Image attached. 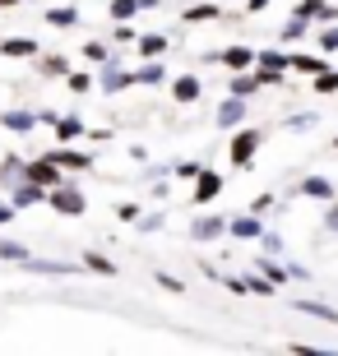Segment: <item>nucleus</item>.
Here are the masks:
<instances>
[{"mask_svg": "<svg viewBox=\"0 0 338 356\" xmlns=\"http://www.w3.org/2000/svg\"><path fill=\"white\" fill-rule=\"evenodd\" d=\"M162 47H167V38H144V42H139V51H144V56H158Z\"/></svg>", "mask_w": 338, "mask_h": 356, "instance_id": "6ab92c4d", "label": "nucleus"}, {"mask_svg": "<svg viewBox=\"0 0 338 356\" xmlns=\"http://www.w3.org/2000/svg\"><path fill=\"white\" fill-rule=\"evenodd\" d=\"M10 5H19V0H0V10H10Z\"/></svg>", "mask_w": 338, "mask_h": 356, "instance_id": "473e14b6", "label": "nucleus"}, {"mask_svg": "<svg viewBox=\"0 0 338 356\" xmlns=\"http://www.w3.org/2000/svg\"><path fill=\"white\" fill-rule=\"evenodd\" d=\"M0 51H5V56H33V51H38V42H28V38H14V42H5Z\"/></svg>", "mask_w": 338, "mask_h": 356, "instance_id": "9b49d317", "label": "nucleus"}, {"mask_svg": "<svg viewBox=\"0 0 338 356\" xmlns=\"http://www.w3.org/2000/svg\"><path fill=\"white\" fill-rule=\"evenodd\" d=\"M301 28H306L301 19H287V28H283V42H297V38H301Z\"/></svg>", "mask_w": 338, "mask_h": 356, "instance_id": "412c9836", "label": "nucleus"}, {"mask_svg": "<svg viewBox=\"0 0 338 356\" xmlns=\"http://www.w3.org/2000/svg\"><path fill=\"white\" fill-rule=\"evenodd\" d=\"M0 259H24V245H14V241H0Z\"/></svg>", "mask_w": 338, "mask_h": 356, "instance_id": "aec40b11", "label": "nucleus"}, {"mask_svg": "<svg viewBox=\"0 0 338 356\" xmlns=\"http://www.w3.org/2000/svg\"><path fill=\"white\" fill-rule=\"evenodd\" d=\"M135 79H139V83H158V79H162V70H158V65H148V70H139Z\"/></svg>", "mask_w": 338, "mask_h": 356, "instance_id": "b1692460", "label": "nucleus"}, {"mask_svg": "<svg viewBox=\"0 0 338 356\" xmlns=\"http://www.w3.org/2000/svg\"><path fill=\"white\" fill-rule=\"evenodd\" d=\"M315 92H338V74H315Z\"/></svg>", "mask_w": 338, "mask_h": 356, "instance_id": "2eb2a0df", "label": "nucleus"}, {"mask_svg": "<svg viewBox=\"0 0 338 356\" xmlns=\"http://www.w3.org/2000/svg\"><path fill=\"white\" fill-rule=\"evenodd\" d=\"M52 158L61 162V167H75V172H84V167H89V158H84V153H70V148H56Z\"/></svg>", "mask_w": 338, "mask_h": 356, "instance_id": "6e6552de", "label": "nucleus"}, {"mask_svg": "<svg viewBox=\"0 0 338 356\" xmlns=\"http://www.w3.org/2000/svg\"><path fill=\"white\" fill-rule=\"evenodd\" d=\"M255 148H260V130H241V134L232 139V162H236V167H246Z\"/></svg>", "mask_w": 338, "mask_h": 356, "instance_id": "f257e3e1", "label": "nucleus"}, {"mask_svg": "<svg viewBox=\"0 0 338 356\" xmlns=\"http://www.w3.org/2000/svg\"><path fill=\"white\" fill-rule=\"evenodd\" d=\"M250 291H255V296H273V287L264 282V277H250Z\"/></svg>", "mask_w": 338, "mask_h": 356, "instance_id": "bb28decb", "label": "nucleus"}, {"mask_svg": "<svg viewBox=\"0 0 338 356\" xmlns=\"http://www.w3.org/2000/svg\"><path fill=\"white\" fill-rule=\"evenodd\" d=\"M79 130H84V125H79L75 116H70V120H61V125H56V134H61V139H75Z\"/></svg>", "mask_w": 338, "mask_h": 356, "instance_id": "f3484780", "label": "nucleus"}, {"mask_svg": "<svg viewBox=\"0 0 338 356\" xmlns=\"http://www.w3.org/2000/svg\"><path fill=\"white\" fill-rule=\"evenodd\" d=\"M213 232H222V222H199L195 227V236H213Z\"/></svg>", "mask_w": 338, "mask_h": 356, "instance_id": "c85d7f7f", "label": "nucleus"}, {"mask_svg": "<svg viewBox=\"0 0 338 356\" xmlns=\"http://www.w3.org/2000/svg\"><path fill=\"white\" fill-rule=\"evenodd\" d=\"M236 236H260V222H250V218H241V222H236Z\"/></svg>", "mask_w": 338, "mask_h": 356, "instance_id": "4be33fe9", "label": "nucleus"}, {"mask_svg": "<svg viewBox=\"0 0 338 356\" xmlns=\"http://www.w3.org/2000/svg\"><path fill=\"white\" fill-rule=\"evenodd\" d=\"M218 5H195V10H185V19H190V24H204V19H218Z\"/></svg>", "mask_w": 338, "mask_h": 356, "instance_id": "4468645a", "label": "nucleus"}, {"mask_svg": "<svg viewBox=\"0 0 338 356\" xmlns=\"http://www.w3.org/2000/svg\"><path fill=\"white\" fill-rule=\"evenodd\" d=\"M171 92H176V102H195V97H199V83L190 79V74H185V79L171 83Z\"/></svg>", "mask_w": 338, "mask_h": 356, "instance_id": "423d86ee", "label": "nucleus"}, {"mask_svg": "<svg viewBox=\"0 0 338 356\" xmlns=\"http://www.w3.org/2000/svg\"><path fill=\"white\" fill-rule=\"evenodd\" d=\"M52 204H56L61 213H75V218L84 213V195H79V190H70V185H61V190H56V195H52Z\"/></svg>", "mask_w": 338, "mask_h": 356, "instance_id": "7ed1b4c3", "label": "nucleus"}, {"mask_svg": "<svg viewBox=\"0 0 338 356\" xmlns=\"http://www.w3.org/2000/svg\"><path fill=\"white\" fill-rule=\"evenodd\" d=\"M329 227H334V232H338V209H334V213H329Z\"/></svg>", "mask_w": 338, "mask_h": 356, "instance_id": "2f4dec72", "label": "nucleus"}, {"mask_svg": "<svg viewBox=\"0 0 338 356\" xmlns=\"http://www.w3.org/2000/svg\"><path fill=\"white\" fill-rule=\"evenodd\" d=\"M218 60H222V65H232V70H241V65H250V60H255V56H250L246 47H232V51H222Z\"/></svg>", "mask_w": 338, "mask_h": 356, "instance_id": "1a4fd4ad", "label": "nucleus"}, {"mask_svg": "<svg viewBox=\"0 0 338 356\" xmlns=\"http://www.w3.org/2000/svg\"><path fill=\"white\" fill-rule=\"evenodd\" d=\"M292 70H301V74H311V79H315V74H325V60H315V56H292Z\"/></svg>", "mask_w": 338, "mask_h": 356, "instance_id": "39448f33", "label": "nucleus"}, {"mask_svg": "<svg viewBox=\"0 0 338 356\" xmlns=\"http://www.w3.org/2000/svg\"><path fill=\"white\" fill-rule=\"evenodd\" d=\"M47 24H56V28H75V24H79L75 5H70V10H52V14H47Z\"/></svg>", "mask_w": 338, "mask_h": 356, "instance_id": "ddd939ff", "label": "nucleus"}, {"mask_svg": "<svg viewBox=\"0 0 338 356\" xmlns=\"http://www.w3.org/2000/svg\"><path fill=\"white\" fill-rule=\"evenodd\" d=\"M89 268H98V273H116V264H112V259H102V254H89Z\"/></svg>", "mask_w": 338, "mask_h": 356, "instance_id": "a211bd4d", "label": "nucleus"}, {"mask_svg": "<svg viewBox=\"0 0 338 356\" xmlns=\"http://www.w3.org/2000/svg\"><path fill=\"white\" fill-rule=\"evenodd\" d=\"M218 190H222V176H218V172H199V190H195L199 204H208V199L218 195Z\"/></svg>", "mask_w": 338, "mask_h": 356, "instance_id": "20e7f679", "label": "nucleus"}, {"mask_svg": "<svg viewBox=\"0 0 338 356\" xmlns=\"http://www.w3.org/2000/svg\"><path fill=\"white\" fill-rule=\"evenodd\" d=\"M246 10H250V14H260V10H269V0H246Z\"/></svg>", "mask_w": 338, "mask_h": 356, "instance_id": "c756f323", "label": "nucleus"}, {"mask_svg": "<svg viewBox=\"0 0 338 356\" xmlns=\"http://www.w3.org/2000/svg\"><path fill=\"white\" fill-rule=\"evenodd\" d=\"M297 310H306V315H315V319H329V324H338V310H329V305H320V301H297Z\"/></svg>", "mask_w": 338, "mask_h": 356, "instance_id": "0eeeda50", "label": "nucleus"}, {"mask_svg": "<svg viewBox=\"0 0 338 356\" xmlns=\"http://www.w3.org/2000/svg\"><path fill=\"white\" fill-rule=\"evenodd\" d=\"M158 282H162V287H167V291H185V287H181V282H176V277H171V273H158Z\"/></svg>", "mask_w": 338, "mask_h": 356, "instance_id": "cd10ccee", "label": "nucleus"}, {"mask_svg": "<svg viewBox=\"0 0 338 356\" xmlns=\"http://www.w3.org/2000/svg\"><path fill=\"white\" fill-rule=\"evenodd\" d=\"M10 218H14V213H10V204H0V227L10 222Z\"/></svg>", "mask_w": 338, "mask_h": 356, "instance_id": "7c9ffc66", "label": "nucleus"}, {"mask_svg": "<svg viewBox=\"0 0 338 356\" xmlns=\"http://www.w3.org/2000/svg\"><path fill=\"white\" fill-rule=\"evenodd\" d=\"M232 88H236V97H246V92H255V88H260V74H255V79H250V74H241V79H236Z\"/></svg>", "mask_w": 338, "mask_h": 356, "instance_id": "dca6fc26", "label": "nucleus"}, {"mask_svg": "<svg viewBox=\"0 0 338 356\" xmlns=\"http://www.w3.org/2000/svg\"><path fill=\"white\" fill-rule=\"evenodd\" d=\"M28 181H38V185H61V162H56V158L33 162V167H28Z\"/></svg>", "mask_w": 338, "mask_h": 356, "instance_id": "f03ea898", "label": "nucleus"}, {"mask_svg": "<svg viewBox=\"0 0 338 356\" xmlns=\"http://www.w3.org/2000/svg\"><path fill=\"white\" fill-rule=\"evenodd\" d=\"M301 190H306V195H315V199H334V185L320 181V176H311V181L301 185Z\"/></svg>", "mask_w": 338, "mask_h": 356, "instance_id": "f8f14e48", "label": "nucleus"}, {"mask_svg": "<svg viewBox=\"0 0 338 356\" xmlns=\"http://www.w3.org/2000/svg\"><path fill=\"white\" fill-rule=\"evenodd\" d=\"M320 47H325V51H338V28H329V33H320Z\"/></svg>", "mask_w": 338, "mask_h": 356, "instance_id": "393cba45", "label": "nucleus"}, {"mask_svg": "<svg viewBox=\"0 0 338 356\" xmlns=\"http://www.w3.org/2000/svg\"><path fill=\"white\" fill-rule=\"evenodd\" d=\"M84 56H89V60H102L107 47H102V42H89V47H84Z\"/></svg>", "mask_w": 338, "mask_h": 356, "instance_id": "a878e982", "label": "nucleus"}, {"mask_svg": "<svg viewBox=\"0 0 338 356\" xmlns=\"http://www.w3.org/2000/svg\"><path fill=\"white\" fill-rule=\"evenodd\" d=\"M135 5H139V0H116V5H112V14H116V19H125V14H135Z\"/></svg>", "mask_w": 338, "mask_h": 356, "instance_id": "5701e85b", "label": "nucleus"}, {"mask_svg": "<svg viewBox=\"0 0 338 356\" xmlns=\"http://www.w3.org/2000/svg\"><path fill=\"white\" fill-rule=\"evenodd\" d=\"M241 116H246V106H241V97H232V102H227V106L218 111V125H236Z\"/></svg>", "mask_w": 338, "mask_h": 356, "instance_id": "9d476101", "label": "nucleus"}]
</instances>
